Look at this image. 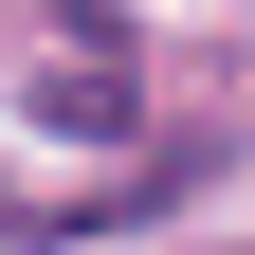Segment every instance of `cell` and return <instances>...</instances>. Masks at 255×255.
I'll list each match as a JSON object with an SVG mask.
<instances>
[{"instance_id": "obj_1", "label": "cell", "mask_w": 255, "mask_h": 255, "mask_svg": "<svg viewBox=\"0 0 255 255\" xmlns=\"http://www.w3.org/2000/svg\"><path fill=\"white\" fill-rule=\"evenodd\" d=\"M37 128H73V146H110V128H128V18H110V0H73V55H55Z\"/></svg>"}]
</instances>
